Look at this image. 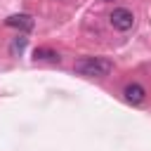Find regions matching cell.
<instances>
[{"instance_id":"4","label":"cell","mask_w":151,"mask_h":151,"mask_svg":"<svg viewBox=\"0 0 151 151\" xmlns=\"http://www.w3.org/2000/svg\"><path fill=\"white\" fill-rule=\"evenodd\" d=\"M123 94H125V101H127V104H142V101H144V97H146L144 87H142V85H137V83L127 85V87L123 90Z\"/></svg>"},{"instance_id":"3","label":"cell","mask_w":151,"mask_h":151,"mask_svg":"<svg viewBox=\"0 0 151 151\" xmlns=\"http://www.w3.org/2000/svg\"><path fill=\"white\" fill-rule=\"evenodd\" d=\"M5 24L9 28H19V31H31L33 28V17L31 14H12L5 19Z\"/></svg>"},{"instance_id":"7","label":"cell","mask_w":151,"mask_h":151,"mask_svg":"<svg viewBox=\"0 0 151 151\" xmlns=\"http://www.w3.org/2000/svg\"><path fill=\"white\" fill-rule=\"evenodd\" d=\"M104 2H109V0H104Z\"/></svg>"},{"instance_id":"1","label":"cell","mask_w":151,"mask_h":151,"mask_svg":"<svg viewBox=\"0 0 151 151\" xmlns=\"http://www.w3.org/2000/svg\"><path fill=\"white\" fill-rule=\"evenodd\" d=\"M73 71L87 78H106L113 71V61L104 59V57H83L73 64Z\"/></svg>"},{"instance_id":"6","label":"cell","mask_w":151,"mask_h":151,"mask_svg":"<svg viewBox=\"0 0 151 151\" xmlns=\"http://www.w3.org/2000/svg\"><path fill=\"white\" fill-rule=\"evenodd\" d=\"M24 47H26V38H21V35H19V38L12 42V54H17V52L21 54V52H24Z\"/></svg>"},{"instance_id":"2","label":"cell","mask_w":151,"mask_h":151,"mask_svg":"<svg viewBox=\"0 0 151 151\" xmlns=\"http://www.w3.org/2000/svg\"><path fill=\"white\" fill-rule=\"evenodd\" d=\"M109 21H111V26H113L116 31H130L132 24H134V17H132V12H130L127 7H116V9L111 12Z\"/></svg>"},{"instance_id":"5","label":"cell","mask_w":151,"mask_h":151,"mask_svg":"<svg viewBox=\"0 0 151 151\" xmlns=\"http://www.w3.org/2000/svg\"><path fill=\"white\" fill-rule=\"evenodd\" d=\"M35 59H50V61H59V54L52 52V50H35Z\"/></svg>"}]
</instances>
